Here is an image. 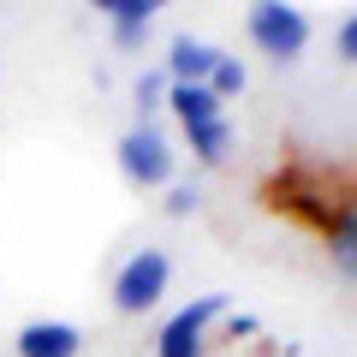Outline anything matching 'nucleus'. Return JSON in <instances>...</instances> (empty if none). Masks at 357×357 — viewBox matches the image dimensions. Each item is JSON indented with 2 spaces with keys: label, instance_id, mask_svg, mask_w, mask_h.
Segmentation results:
<instances>
[{
  "label": "nucleus",
  "instance_id": "obj_9",
  "mask_svg": "<svg viewBox=\"0 0 357 357\" xmlns=\"http://www.w3.org/2000/svg\"><path fill=\"white\" fill-rule=\"evenodd\" d=\"M328 256H333V268H340L345 280H357V197L345 208H333V220H328Z\"/></svg>",
  "mask_w": 357,
  "mask_h": 357
},
{
  "label": "nucleus",
  "instance_id": "obj_13",
  "mask_svg": "<svg viewBox=\"0 0 357 357\" xmlns=\"http://www.w3.org/2000/svg\"><path fill=\"white\" fill-rule=\"evenodd\" d=\"M333 48H340V60H351V66H357V13H345V18H340V30H333Z\"/></svg>",
  "mask_w": 357,
  "mask_h": 357
},
{
  "label": "nucleus",
  "instance_id": "obj_2",
  "mask_svg": "<svg viewBox=\"0 0 357 357\" xmlns=\"http://www.w3.org/2000/svg\"><path fill=\"white\" fill-rule=\"evenodd\" d=\"M244 36H250V48L262 60L286 66L310 48V13L292 6V0H256L250 13H244Z\"/></svg>",
  "mask_w": 357,
  "mask_h": 357
},
{
  "label": "nucleus",
  "instance_id": "obj_8",
  "mask_svg": "<svg viewBox=\"0 0 357 357\" xmlns=\"http://www.w3.org/2000/svg\"><path fill=\"white\" fill-rule=\"evenodd\" d=\"M18 357H77L84 351V333L72 328V321H30V328H18Z\"/></svg>",
  "mask_w": 357,
  "mask_h": 357
},
{
  "label": "nucleus",
  "instance_id": "obj_3",
  "mask_svg": "<svg viewBox=\"0 0 357 357\" xmlns=\"http://www.w3.org/2000/svg\"><path fill=\"white\" fill-rule=\"evenodd\" d=\"M114 161H119V173H126L137 191H167L178 178V155H173V143H167V131L155 126V119H137V126L119 137Z\"/></svg>",
  "mask_w": 357,
  "mask_h": 357
},
{
  "label": "nucleus",
  "instance_id": "obj_10",
  "mask_svg": "<svg viewBox=\"0 0 357 357\" xmlns=\"http://www.w3.org/2000/svg\"><path fill=\"white\" fill-rule=\"evenodd\" d=\"M244 84H250V66H244L238 54H215V72H208V96L227 107L232 96H244Z\"/></svg>",
  "mask_w": 357,
  "mask_h": 357
},
{
  "label": "nucleus",
  "instance_id": "obj_12",
  "mask_svg": "<svg viewBox=\"0 0 357 357\" xmlns=\"http://www.w3.org/2000/svg\"><path fill=\"white\" fill-rule=\"evenodd\" d=\"M197 208H203V185H191V178H173V185H167V215L191 220Z\"/></svg>",
  "mask_w": 357,
  "mask_h": 357
},
{
  "label": "nucleus",
  "instance_id": "obj_6",
  "mask_svg": "<svg viewBox=\"0 0 357 357\" xmlns=\"http://www.w3.org/2000/svg\"><path fill=\"white\" fill-rule=\"evenodd\" d=\"M96 13L107 18L114 48H143L149 30H155V18H161V0H102Z\"/></svg>",
  "mask_w": 357,
  "mask_h": 357
},
{
  "label": "nucleus",
  "instance_id": "obj_4",
  "mask_svg": "<svg viewBox=\"0 0 357 357\" xmlns=\"http://www.w3.org/2000/svg\"><path fill=\"white\" fill-rule=\"evenodd\" d=\"M167 286H173V256L155 250V244H143V250H131L126 262H119V274H114V310L119 316H149L167 298Z\"/></svg>",
  "mask_w": 357,
  "mask_h": 357
},
{
  "label": "nucleus",
  "instance_id": "obj_5",
  "mask_svg": "<svg viewBox=\"0 0 357 357\" xmlns=\"http://www.w3.org/2000/svg\"><path fill=\"white\" fill-rule=\"evenodd\" d=\"M227 304H232V298L208 292V298H197V304H185L178 316H167L161 340H155V357H203V345H208V328H220Z\"/></svg>",
  "mask_w": 357,
  "mask_h": 357
},
{
  "label": "nucleus",
  "instance_id": "obj_7",
  "mask_svg": "<svg viewBox=\"0 0 357 357\" xmlns=\"http://www.w3.org/2000/svg\"><path fill=\"white\" fill-rule=\"evenodd\" d=\"M215 42H203V36H191V30H178L173 42H167V66L161 72L173 77V84H208V72H215Z\"/></svg>",
  "mask_w": 357,
  "mask_h": 357
},
{
  "label": "nucleus",
  "instance_id": "obj_14",
  "mask_svg": "<svg viewBox=\"0 0 357 357\" xmlns=\"http://www.w3.org/2000/svg\"><path fill=\"white\" fill-rule=\"evenodd\" d=\"M220 328H227V340L238 345V340H256V333H262V321H256V316H232V310H227V316H220Z\"/></svg>",
  "mask_w": 357,
  "mask_h": 357
},
{
  "label": "nucleus",
  "instance_id": "obj_11",
  "mask_svg": "<svg viewBox=\"0 0 357 357\" xmlns=\"http://www.w3.org/2000/svg\"><path fill=\"white\" fill-rule=\"evenodd\" d=\"M167 89H173V77H167L161 66H143V72H137L131 96H137V114H143V119H149V114H167Z\"/></svg>",
  "mask_w": 357,
  "mask_h": 357
},
{
  "label": "nucleus",
  "instance_id": "obj_1",
  "mask_svg": "<svg viewBox=\"0 0 357 357\" xmlns=\"http://www.w3.org/2000/svg\"><path fill=\"white\" fill-rule=\"evenodd\" d=\"M167 114L178 119V131H185V143H191V155L203 167H220L232 155V119L208 96V84H173L167 89Z\"/></svg>",
  "mask_w": 357,
  "mask_h": 357
}]
</instances>
